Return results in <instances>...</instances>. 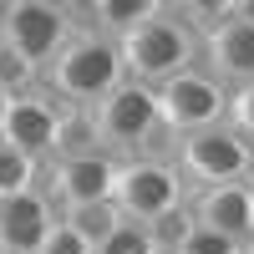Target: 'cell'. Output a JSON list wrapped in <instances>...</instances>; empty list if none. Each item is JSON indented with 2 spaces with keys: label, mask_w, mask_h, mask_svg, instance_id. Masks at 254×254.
<instances>
[{
  "label": "cell",
  "mask_w": 254,
  "mask_h": 254,
  "mask_svg": "<svg viewBox=\"0 0 254 254\" xmlns=\"http://www.w3.org/2000/svg\"><path fill=\"white\" fill-rule=\"evenodd\" d=\"M122 46V61H127V76L142 81V87H163V81H173L183 71H193L203 61V41L198 31L183 20V5L178 0H163L153 20H142L132 36L117 41Z\"/></svg>",
  "instance_id": "6da1fadb"
},
{
  "label": "cell",
  "mask_w": 254,
  "mask_h": 254,
  "mask_svg": "<svg viewBox=\"0 0 254 254\" xmlns=\"http://www.w3.org/2000/svg\"><path fill=\"white\" fill-rule=\"evenodd\" d=\"M122 81H127L122 46L112 36H102V31H76L66 41V51L46 66L41 87H46L61 107H97V102H107Z\"/></svg>",
  "instance_id": "7a4b0ae2"
},
{
  "label": "cell",
  "mask_w": 254,
  "mask_h": 254,
  "mask_svg": "<svg viewBox=\"0 0 254 254\" xmlns=\"http://www.w3.org/2000/svg\"><path fill=\"white\" fill-rule=\"evenodd\" d=\"M112 203L122 208V219H132V224H163L168 214L188 208V183H183L173 158H153V153L122 158Z\"/></svg>",
  "instance_id": "3957f363"
},
{
  "label": "cell",
  "mask_w": 254,
  "mask_h": 254,
  "mask_svg": "<svg viewBox=\"0 0 254 254\" xmlns=\"http://www.w3.org/2000/svg\"><path fill=\"white\" fill-rule=\"evenodd\" d=\"M76 31H81L76 5H56V0H10V5H0V41L10 51H20L41 76L66 51V41Z\"/></svg>",
  "instance_id": "277c9868"
},
{
  "label": "cell",
  "mask_w": 254,
  "mask_h": 254,
  "mask_svg": "<svg viewBox=\"0 0 254 254\" xmlns=\"http://www.w3.org/2000/svg\"><path fill=\"white\" fill-rule=\"evenodd\" d=\"M173 163L188 183V193L193 188H224V183H249L254 178V142L234 127H208V132H193L173 142Z\"/></svg>",
  "instance_id": "5b68a950"
},
{
  "label": "cell",
  "mask_w": 254,
  "mask_h": 254,
  "mask_svg": "<svg viewBox=\"0 0 254 254\" xmlns=\"http://www.w3.org/2000/svg\"><path fill=\"white\" fill-rule=\"evenodd\" d=\"M229 102L234 92L224 87L214 71H203V61L193 71H183L173 81H163L158 87V112H163V132L183 142L193 132H208V127H224L229 122Z\"/></svg>",
  "instance_id": "8992f818"
},
{
  "label": "cell",
  "mask_w": 254,
  "mask_h": 254,
  "mask_svg": "<svg viewBox=\"0 0 254 254\" xmlns=\"http://www.w3.org/2000/svg\"><path fill=\"white\" fill-rule=\"evenodd\" d=\"M92 112H97L102 142H107L112 158H142V147L153 137H168L163 132V112H158V92L142 87V81H132V76H127L107 102H97Z\"/></svg>",
  "instance_id": "52a82bcc"
},
{
  "label": "cell",
  "mask_w": 254,
  "mask_h": 254,
  "mask_svg": "<svg viewBox=\"0 0 254 254\" xmlns=\"http://www.w3.org/2000/svg\"><path fill=\"white\" fill-rule=\"evenodd\" d=\"M117 163L112 153H92V158H56L41 173V188L51 193L56 208H81V203H107L117 188Z\"/></svg>",
  "instance_id": "ba28073f"
},
{
  "label": "cell",
  "mask_w": 254,
  "mask_h": 254,
  "mask_svg": "<svg viewBox=\"0 0 254 254\" xmlns=\"http://www.w3.org/2000/svg\"><path fill=\"white\" fill-rule=\"evenodd\" d=\"M56 127H61V102L41 87V92H26V97H10L0 142L20 147V153L36 158V163H51V153H56Z\"/></svg>",
  "instance_id": "9c48e42d"
},
{
  "label": "cell",
  "mask_w": 254,
  "mask_h": 254,
  "mask_svg": "<svg viewBox=\"0 0 254 254\" xmlns=\"http://www.w3.org/2000/svg\"><path fill=\"white\" fill-rule=\"evenodd\" d=\"M188 214L193 224L214 229L229 239H254V178L249 183H224V188H193L188 193Z\"/></svg>",
  "instance_id": "30bf717a"
},
{
  "label": "cell",
  "mask_w": 254,
  "mask_h": 254,
  "mask_svg": "<svg viewBox=\"0 0 254 254\" xmlns=\"http://www.w3.org/2000/svg\"><path fill=\"white\" fill-rule=\"evenodd\" d=\"M56 219H61V208L51 203L46 188H31V193H20V198H5L0 203V244L10 254H36L46 244V234L56 229Z\"/></svg>",
  "instance_id": "8fae6325"
},
{
  "label": "cell",
  "mask_w": 254,
  "mask_h": 254,
  "mask_svg": "<svg viewBox=\"0 0 254 254\" xmlns=\"http://www.w3.org/2000/svg\"><path fill=\"white\" fill-rule=\"evenodd\" d=\"M203 71H214L229 92L254 87V26L229 20L214 36H203Z\"/></svg>",
  "instance_id": "7c38bea8"
},
{
  "label": "cell",
  "mask_w": 254,
  "mask_h": 254,
  "mask_svg": "<svg viewBox=\"0 0 254 254\" xmlns=\"http://www.w3.org/2000/svg\"><path fill=\"white\" fill-rule=\"evenodd\" d=\"M163 0H92V5H76V15H87L81 20V31H102V36H132L142 20H153L158 15Z\"/></svg>",
  "instance_id": "4fadbf2b"
},
{
  "label": "cell",
  "mask_w": 254,
  "mask_h": 254,
  "mask_svg": "<svg viewBox=\"0 0 254 254\" xmlns=\"http://www.w3.org/2000/svg\"><path fill=\"white\" fill-rule=\"evenodd\" d=\"M92 153H107L102 142V127H97V112L92 107H61V127H56V158H92Z\"/></svg>",
  "instance_id": "5bb4252c"
},
{
  "label": "cell",
  "mask_w": 254,
  "mask_h": 254,
  "mask_svg": "<svg viewBox=\"0 0 254 254\" xmlns=\"http://www.w3.org/2000/svg\"><path fill=\"white\" fill-rule=\"evenodd\" d=\"M41 173H46V163H36V158L20 153V147L0 142V203L31 193V188H41Z\"/></svg>",
  "instance_id": "9a60e30c"
},
{
  "label": "cell",
  "mask_w": 254,
  "mask_h": 254,
  "mask_svg": "<svg viewBox=\"0 0 254 254\" xmlns=\"http://www.w3.org/2000/svg\"><path fill=\"white\" fill-rule=\"evenodd\" d=\"M97 254H168L153 234V224H132V219H122L107 239L97 244Z\"/></svg>",
  "instance_id": "2e32d148"
},
{
  "label": "cell",
  "mask_w": 254,
  "mask_h": 254,
  "mask_svg": "<svg viewBox=\"0 0 254 254\" xmlns=\"http://www.w3.org/2000/svg\"><path fill=\"white\" fill-rule=\"evenodd\" d=\"M61 219H66L71 229H81V234H87L92 244H102L112 234V229L122 224V208L107 198V203H81V208H61Z\"/></svg>",
  "instance_id": "e0dca14e"
},
{
  "label": "cell",
  "mask_w": 254,
  "mask_h": 254,
  "mask_svg": "<svg viewBox=\"0 0 254 254\" xmlns=\"http://www.w3.org/2000/svg\"><path fill=\"white\" fill-rule=\"evenodd\" d=\"M0 92L5 97H26V92H41V71L31 66L20 51H10L0 41Z\"/></svg>",
  "instance_id": "ac0fdd59"
},
{
  "label": "cell",
  "mask_w": 254,
  "mask_h": 254,
  "mask_svg": "<svg viewBox=\"0 0 254 254\" xmlns=\"http://www.w3.org/2000/svg\"><path fill=\"white\" fill-rule=\"evenodd\" d=\"M168 254H244V244L229 239V234H214V229H203V224H188V234Z\"/></svg>",
  "instance_id": "d6986e66"
},
{
  "label": "cell",
  "mask_w": 254,
  "mask_h": 254,
  "mask_svg": "<svg viewBox=\"0 0 254 254\" xmlns=\"http://www.w3.org/2000/svg\"><path fill=\"white\" fill-rule=\"evenodd\" d=\"M36 254H97V244L81 234V229H71L66 219H56V229L46 234V244H41Z\"/></svg>",
  "instance_id": "ffe728a7"
},
{
  "label": "cell",
  "mask_w": 254,
  "mask_h": 254,
  "mask_svg": "<svg viewBox=\"0 0 254 254\" xmlns=\"http://www.w3.org/2000/svg\"><path fill=\"white\" fill-rule=\"evenodd\" d=\"M229 127L254 142V87H239L234 92V102H229Z\"/></svg>",
  "instance_id": "44dd1931"
},
{
  "label": "cell",
  "mask_w": 254,
  "mask_h": 254,
  "mask_svg": "<svg viewBox=\"0 0 254 254\" xmlns=\"http://www.w3.org/2000/svg\"><path fill=\"white\" fill-rule=\"evenodd\" d=\"M234 20H244V26H254V0H234Z\"/></svg>",
  "instance_id": "7402d4cb"
},
{
  "label": "cell",
  "mask_w": 254,
  "mask_h": 254,
  "mask_svg": "<svg viewBox=\"0 0 254 254\" xmlns=\"http://www.w3.org/2000/svg\"><path fill=\"white\" fill-rule=\"evenodd\" d=\"M244 254H254V239H244Z\"/></svg>",
  "instance_id": "603a6c76"
},
{
  "label": "cell",
  "mask_w": 254,
  "mask_h": 254,
  "mask_svg": "<svg viewBox=\"0 0 254 254\" xmlns=\"http://www.w3.org/2000/svg\"><path fill=\"white\" fill-rule=\"evenodd\" d=\"M0 254H10V249H5V244H0Z\"/></svg>",
  "instance_id": "cb8c5ba5"
}]
</instances>
